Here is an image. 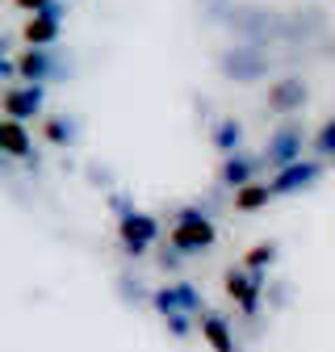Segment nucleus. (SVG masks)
Wrapping results in <instances>:
<instances>
[{
    "instance_id": "1",
    "label": "nucleus",
    "mask_w": 335,
    "mask_h": 352,
    "mask_svg": "<svg viewBox=\"0 0 335 352\" xmlns=\"http://www.w3.org/2000/svg\"><path fill=\"white\" fill-rule=\"evenodd\" d=\"M172 243H176L181 252H193V248H209V243H214V227H209L205 218H197V214H185L181 223L172 227Z\"/></svg>"
},
{
    "instance_id": "2",
    "label": "nucleus",
    "mask_w": 335,
    "mask_h": 352,
    "mask_svg": "<svg viewBox=\"0 0 335 352\" xmlns=\"http://www.w3.org/2000/svg\"><path fill=\"white\" fill-rule=\"evenodd\" d=\"M25 42L30 47H42V42H55V34H59V21H55V13L47 9V13H34L30 21H25Z\"/></svg>"
},
{
    "instance_id": "3",
    "label": "nucleus",
    "mask_w": 335,
    "mask_h": 352,
    "mask_svg": "<svg viewBox=\"0 0 335 352\" xmlns=\"http://www.w3.org/2000/svg\"><path fill=\"white\" fill-rule=\"evenodd\" d=\"M151 218H143V214H130V218H126V223H122V239L126 243H135V248H143L147 239H151Z\"/></svg>"
},
{
    "instance_id": "4",
    "label": "nucleus",
    "mask_w": 335,
    "mask_h": 352,
    "mask_svg": "<svg viewBox=\"0 0 335 352\" xmlns=\"http://www.w3.org/2000/svg\"><path fill=\"white\" fill-rule=\"evenodd\" d=\"M268 193H273L268 185L247 181V185H239V189H235V206H239V210H256V206H264V201H268Z\"/></svg>"
},
{
    "instance_id": "5",
    "label": "nucleus",
    "mask_w": 335,
    "mask_h": 352,
    "mask_svg": "<svg viewBox=\"0 0 335 352\" xmlns=\"http://www.w3.org/2000/svg\"><path fill=\"white\" fill-rule=\"evenodd\" d=\"M0 139H5L9 155H25V151H30V139H25V130H21L13 118H5V122H0Z\"/></svg>"
},
{
    "instance_id": "6",
    "label": "nucleus",
    "mask_w": 335,
    "mask_h": 352,
    "mask_svg": "<svg viewBox=\"0 0 335 352\" xmlns=\"http://www.w3.org/2000/svg\"><path fill=\"white\" fill-rule=\"evenodd\" d=\"M201 336L214 344V352H235V344H231V336H227V327L218 319H201Z\"/></svg>"
},
{
    "instance_id": "7",
    "label": "nucleus",
    "mask_w": 335,
    "mask_h": 352,
    "mask_svg": "<svg viewBox=\"0 0 335 352\" xmlns=\"http://www.w3.org/2000/svg\"><path fill=\"white\" fill-rule=\"evenodd\" d=\"M38 105V93H34V88H30V93H17V88H9V93H5V113L17 122V113L21 109H34Z\"/></svg>"
},
{
    "instance_id": "8",
    "label": "nucleus",
    "mask_w": 335,
    "mask_h": 352,
    "mask_svg": "<svg viewBox=\"0 0 335 352\" xmlns=\"http://www.w3.org/2000/svg\"><path fill=\"white\" fill-rule=\"evenodd\" d=\"M227 289H231V298H243V306L256 302V285H251L243 273H227Z\"/></svg>"
},
{
    "instance_id": "9",
    "label": "nucleus",
    "mask_w": 335,
    "mask_h": 352,
    "mask_svg": "<svg viewBox=\"0 0 335 352\" xmlns=\"http://www.w3.org/2000/svg\"><path fill=\"white\" fill-rule=\"evenodd\" d=\"M268 260H273V243H256L251 256H247V269H260V264H268Z\"/></svg>"
},
{
    "instance_id": "10",
    "label": "nucleus",
    "mask_w": 335,
    "mask_h": 352,
    "mask_svg": "<svg viewBox=\"0 0 335 352\" xmlns=\"http://www.w3.org/2000/svg\"><path fill=\"white\" fill-rule=\"evenodd\" d=\"M21 72L25 76H42V55H25L21 59Z\"/></svg>"
},
{
    "instance_id": "11",
    "label": "nucleus",
    "mask_w": 335,
    "mask_h": 352,
    "mask_svg": "<svg viewBox=\"0 0 335 352\" xmlns=\"http://www.w3.org/2000/svg\"><path fill=\"white\" fill-rule=\"evenodd\" d=\"M13 5H21V9H34V13H47V5H51V0H13Z\"/></svg>"
}]
</instances>
